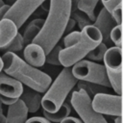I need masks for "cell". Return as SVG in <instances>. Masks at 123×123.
Returning <instances> with one entry per match:
<instances>
[{
    "label": "cell",
    "instance_id": "cell-33",
    "mask_svg": "<svg viewBox=\"0 0 123 123\" xmlns=\"http://www.w3.org/2000/svg\"><path fill=\"white\" fill-rule=\"evenodd\" d=\"M0 123H6V116L3 113V109H2L1 103H0Z\"/></svg>",
    "mask_w": 123,
    "mask_h": 123
},
{
    "label": "cell",
    "instance_id": "cell-35",
    "mask_svg": "<svg viewBox=\"0 0 123 123\" xmlns=\"http://www.w3.org/2000/svg\"><path fill=\"white\" fill-rule=\"evenodd\" d=\"M3 70V61H2V58L0 57V72Z\"/></svg>",
    "mask_w": 123,
    "mask_h": 123
},
{
    "label": "cell",
    "instance_id": "cell-32",
    "mask_svg": "<svg viewBox=\"0 0 123 123\" xmlns=\"http://www.w3.org/2000/svg\"><path fill=\"white\" fill-rule=\"evenodd\" d=\"M9 8H10V5H8V4H4V5L0 8V20L5 17V14H6L7 11L9 10Z\"/></svg>",
    "mask_w": 123,
    "mask_h": 123
},
{
    "label": "cell",
    "instance_id": "cell-25",
    "mask_svg": "<svg viewBox=\"0 0 123 123\" xmlns=\"http://www.w3.org/2000/svg\"><path fill=\"white\" fill-rule=\"evenodd\" d=\"M80 35H81V33L79 31H73V32L66 34L63 38L64 47H69V46L73 45L74 43H76L78 41V39L80 38Z\"/></svg>",
    "mask_w": 123,
    "mask_h": 123
},
{
    "label": "cell",
    "instance_id": "cell-3",
    "mask_svg": "<svg viewBox=\"0 0 123 123\" xmlns=\"http://www.w3.org/2000/svg\"><path fill=\"white\" fill-rule=\"evenodd\" d=\"M80 33V38L76 43L60 51L59 60L63 67H71L83 60L89 51L102 41V35L93 24L84 27Z\"/></svg>",
    "mask_w": 123,
    "mask_h": 123
},
{
    "label": "cell",
    "instance_id": "cell-26",
    "mask_svg": "<svg viewBox=\"0 0 123 123\" xmlns=\"http://www.w3.org/2000/svg\"><path fill=\"white\" fill-rule=\"evenodd\" d=\"M102 4L104 6V8L110 12L111 13L112 11L117 8L118 6L122 5V0H101Z\"/></svg>",
    "mask_w": 123,
    "mask_h": 123
},
{
    "label": "cell",
    "instance_id": "cell-30",
    "mask_svg": "<svg viewBox=\"0 0 123 123\" xmlns=\"http://www.w3.org/2000/svg\"><path fill=\"white\" fill-rule=\"evenodd\" d=\"M17 99L16 98H11V97H7V96H3L0 95V103L2 105H6V106H10L12 104H13Z\"/></svg>",
    "mask_w": 123,
    "mask_h": 123
},
{
    "label": "cell",
    "instance_id": "cell-7",
    "mask_svg": "<svg viewBox=\"0 0 123 123\" xmlns=\"http://www.w3.org/2000/svg\"><path fill=\"white\" fill-rule=\"evenodd\" d=\"M70 103L83 123H108L102 113L92 109L91 98L83 89L75 90L72 93Z\"/></svg>",
    "mask_w": 123,
    "mask_h": 123
},
{
    "label": "cell",
    "instance_id": "cell-21",
    "mask_svg": "<svg viewBox=\"0 0 123 123\" xmlns=\"http://www.w3.org/2000/svg\"><path fill=\"white\" fill-rule=\"evenodd\" d=\"M107 49H108V47H107L106 43H104V42L101 41L91 51H89L86 54V57L89 61H92V62H101L104 59V56H105V53H106Z\"/></svg>",
    "mask_w": 123,
    "mask_h": 123
},
{
    "label": "cell",
    "instance_id": "cell-11",
    "mask_svg": "<svg viewBox=\"0 0 123 123\" xmlns=\"http://www.w3.org/2000/svg\"><path fill=\"white\" fill-rule=\"evenodd\" d=\"M102 35V42L106 43L110 41V33L111 29L116 25V22L112 18L111 14L105 9L102 8L92 23Z\"/></svg>",
    "mask_w": 123,
    "mask_h": 123
},
{
    "label": "cell",
    "instance_id": "cell-27",
    "mask_svg": "<svg viewBox=\"0 0 123 123\" xmlns=\"http://www.w3.org/2000/svg\"><path fill=\"white\" fill-rule=\"evenodd\" d=\"M111 14L116 22V24H122V5L115 8Z\"/></svg>",
    "mask_w": 123,
    "mask_h": 123
},
{
    "label": "cell",
    "instance_id": "cell-8",
    "mask_svg": "<svg viewBox=\"0 0 123 123\" xmlns=\"http://www.w3.org/2000/svg\"><path fill=\"white\" fill-rule=\"evenodd\" d=\"M43 2L45 0H15L10 6L4 18L11 19L19 29Z\"/></svg>",
    "mask_w": 123,
    "mask_h": 123
},
{
    "label": "cell",
    "instance_id": "cell-10",
    "mask_svg": "<svg viewBox=\"0 0 123 123\" xmlns=\"http://www.w3.org/2000/svg\"><path fill=\"white\" fill-rule=\"evenodd\" d=\"M22 90L23 85L19 81L6 74L3 70L0 72V95L18 99Z\"/></svg>",
    "mask_w": 123,
    "mask_h": 123
},
{
    "label": "cell",
    "instance_id": "cell-16",
    "mask_svg": "<svg viewBox=\"0 0 123 123\" xmlns=\"http://www.w3.org/2000/svg\"><path fill=\"white\" fill-rule=\"evenodd\" d=\"M44 20L45 19H43V18H36V19L32 20L27 25V27L25 28L24 33L22 35L25 44H29L34 40V38L37 37V35L40 32V30L44 24Z\"/></svg>",
    "mask_w": 123,
    "mask_h": 123
},
{
    "label": "cell",
    "instance_id": "cell-2",
    "mask_svg": "<svg viewBox=\"0 0 123 123\" xmlns=\"http://www.w3.org/2000/svg\"><path fill=\"white\" fill-rule=\"evenodd\" d=\"M3 71L19 81L22 85L44 93L50 86L52 79L43 71L27 63L12 52H6L2 57Z\"/></svg>",
    "mask_w": 123,
    "mask_h": 123
},
{
    "label": "cell",
    "instance_id": "cell-18",
    "mask_svg": "<svg viewBox=\"0 0 123 123\" xmlns=\"http://www.w3.org/2000/svg\"><path fill=\"white\" fill-rule=\"evenodd\" d=\"M76 85L78 86V89H83L84 91H86L90 98H92L97 93H103L109 90V87H106L98 84L86 82V81H78Z\"/></svg>",
    "mask_w": 123,
    "mask_h": 123
},
{
    "label": "cell",
    "instance_id": "cell-28",
    "mask_svg": "<svg viewBox=\"0 0 123 123\" xmlns=\"http://www.w3.org/2000/svg\"><path fill=\"white\" fill-rule=\"evenodd\" d=\"M25 123H52L47 120L44 116H33L31 118H27Z\"/></svg>",
    "mask_w": 123,
    "mask_h": 123
},
{
    "label": "cell",
    "instance_id": "cell-31",
    "mask_svg": "<svg viewBox=\"0 0 123 123\" xmlns=\"http://www.w3.org/2000/svg\"><path fill=\"white\" fill-rule=\"evenodd\" d=\"M59 123H83V121L80 119V118H77V117H74V116H67L65 117L64 119H62L61 122Z\"/></svg>",
    "mask_w": 123,
    "mask_h": 123
},
{
    "label": "cell",
    "instance_id": "cell-23",
    "mask_svg": "<svg viewBox=\"0 0 123 123\" xmlns=\"http://www.w3.org/2000/svg\"><path fill=\"white\" fill-rule=\"evenodd\" d=\"M62 46L59 44H56L46 55H45V62L52 64V65H61L60 60H59V54L62 50Z\"/></svg>",
    "mask_w": 123,
    "mask_h": 123
},
{
    "label": "cell",
    "instance_id": "cell-19",
    "mask_svg": "<svg viewBox=\"0 0 123 123\" xmlns=\"http://www.w3.org/2000/svg\"><path fill=\"white\" fill-rule=\"evenodd\" d=\"M99 0H78V9L83 12H85L92 21V23L96 18L94 14V10Z\"/></svg>",
    "mask_w": 123,
    "mask_h": 123
},
{
    "label": "cell",
    "instance_id": "cell-4",
    "mask_svg": "<svg viewBox=\"0 0 123 123\" xmlns=\"http://www.w3.org/2000/svg\"><path fill=\"white\" fill-rule=\"evenodd\" d=\"M77 82L78 80L71 72V67H63L54 82H51L44 95H42L41 107L43 111L48 112L57 111Z\"/></svg>",
    "mask_w": 123,
    "mask_h": 123
},
{
    "label": "cell",
    "instance_id": "cell-24",
    "mask_svg": "<svg viewBox=\"0 0 123 123\" xmlns=\"http://www.w3.org/2000/svg\"><path fill=\"white\" fill-rule=\"evenodd\" d=\"M110 40L115 46L122 47V24H116L110 33Z\"/></svg>",
    "mask_w": 123,
    "mask_h": 123
},
{
    "label": "cell",
    "instance_id": "cell-22",
    "mask_svg": "<svg viewBox=\"0 0 123 123\" xmlns=\"http://www.w3.org/2000/svg\"><path fill=\"white\" fill-rule=\"evenodd\" d=\"M70 17L75 20V22L78 24V26H79V28H80L81 30H82L84 27L92 24V21L89 19V17H88L85 12H83L82 11H80L79 9H76L75 11L71 12Z\"/></svg>",
    "mask_w": 123,
    "mask_h": 123
},
{
    "label": "cell",
    "instance_id": "cell-12",
    "mask_svg": "<svg viewBox=\"0 0 123 123\" xmlns=\"http://www.w3.org/2000/svg\"><path fill=\"white\" fill-rule=\"evenodd\" d=\"M45 52L43 48L37 44L31 42L27 44L23 51L24 61L34 67H41L45 63Z\"/></svg>",
    "mask_w": 123,
    "mask_h": 123
},
{
    "label": "cell",
    "instance_id": "cell-20",
    "mask_svg": "<svg viewBox=\"0 0 123 123\" xmlns=\"http://www.w3.org/2000/svg\"><path fill=\"white\" fill-rule=\"evenodd\" d=\"M25 45V42H24V39H23V37L20 33H17L16 36L12 39L11 42H9L6 46H4L3 48H1L2 50L6 51V52H12V53H16V52H19L23 49Z\"/></svg>",
    "mask_w": 123,
    "mask_h": 123
},
{
    "label": "cell",
    "instance_id": "cell-9",
    "mask_svg": "<svg viewBox=\"0 0 123 123\" xmlns=\"http://www.w3.org/2000/svg\"><path fill=\"white\" fill-rule=\"evenodd\" d=\"M92 109L102 114L121 116L122 115V97L118 94L107 92L97 93L91 98Z\"/></svg>",
    "mask_w": 123,
    "mask_h": 123
},
{
    "label": "cell",
    "instance_id": "cell-34",
    "mask_svg": "<svg viewBox=\"0 0 123 123\" xmlns=\"http://www.w3.org/2000/svg\"><path fill=\"white\" fill-rule=\"evenodd\" d=\"M115 120H114V123H122V115L121 116H115Z\"/></svg>",
    "mask_w": 123,
    "mask_h": 123
},
{
    "label": "cell",
    "instance_id": "cell-1",
    "mask_svg": "<svg viewBox=\"0 0 123 123\" xmlns=\"http://www.w3.org/2000/svg\"><path fill=\"white\" fill-rule=\"evenodd\" d=\"M71 14V0H50L48 15L40 32L32 42L39 44L47 54L63 36Z\"/></svg>",
    "mask_w": 123,
    "mask_h": 123
},
{
    "label": "cell",
    "instance_id": "cell-13",
    "mask_svg": "<svg viewBox=\"0 0 123 123\" xmlns=\"http://www.w3.org/2000/svg\"><path fill=\"white\" fill-rule=\"evenodd\" d=\"M28 118V110L21 99L8 106L6 123H25Z\"/></svg>",
    "mask_w": 123,
    "mask_h": 123
},
{
    "label": "cell",
    "instance_id": "cell-5",
    "mask_svg": "<svg viewBox=\"0 0 123 123\" xmlns=\"http://www.w3.org/2000/svg\"><path fill=\"white\" fill-rule=\"evenodd\" d=\"M71 72L78 81H86L111 87L104 64L83 59L71 66Z\"/></svg>",
    "mask_w": 123,
    "mask_h": 123
},
{
    "label": "cell",
    "instance_id": "cell-15",
    "mask_svg": "<svg viewBox=\"0 0 123 123\" xmlns=\"http://www.w3.org/2000/svg\"><path fill=\"white\" fill-rule=\"evenodd\" d=\"M18 33L16 25L8 18L0 20V49L6 46Z\"/></svg>",
    "mask_w": 123,
    "mask_h": 123
},
{
    "label": "cell",
    "instance_id": "cell-17",
    "mask_svg": "<svg viewBox=\"0 0 123 123\" xmlns=\"http://www.w3.org/2000/svg\"><path fill=\"white\" fill-rule=\"evenodd\" d=\"M70 112H71V107H70L69 103L64 101L62 103V105L61 106V108L55 112H48L46 111H43V116L50 122L59 123L62 119H64L65 117L70 115Z\"/></svg>",
    "mask_w": 123,
    "mask_h": 123
},
{
    "label": "cell",
    "instance_id": "cell-14",
    "mask_svg": "<svg viewBox=\"0 0 123 123\" xmlns=\"http://www.w3.org/2000/svg\"><path fill=\"white\" fill-rule=\"evenodd\" d=\"M19 99H21L25 104L28 110V112L34 113L37 111L41 107V99H42L41 93L28 86H25V87L23 86V90Z\"/></svg>",
    "mask_w": 123,
    "mask_h": 123
},
{
    "label": "cell",
    "instance_id": "cell-29",
    "mask_svg": "<svg viewBox=\"0 0 123 123\" xmlns=\"http://www.w3.org/2000/svg\"><path fill=\"white\" fill-rule=\"evenodd\" d=\"M75 24H76L75 20H74L73 18L69 17V19H68V21H67V23H66V25H65V28H64V32H63V35H66V34L70 33V32L73 30V28L75 27Z\"/></svg>",
    "mask_w": 123,
    "mask_h": 123
},
{
    "label": "cell",
    "instance_id": "cell-6",
    "mask_svg": "<svg viewBox=\"0 0 123 123\" xmlns=\"http://www.w3.org/2000/svg\"><path fill=\"white\" fill-rule=\"evenodd\" d=\"M104 66L111 87L118 95L122 93V47L112 46L107 49L104 56Z\"/></svg>",
    "mask_w": 123,
    "mask_h": 123
},
{
    "label": "cell",
    "instance_id": "cell-36",
    "mask_svg": "<svg viewBox=\"0 0 123 123\" xmlns=\"http://www.w3.org/2000/svg\"><path fill=\"white\" fill-rule=\"evenodd\" d=\"M4 4H5V3H4V1H3V0H0V8H1Z\"/></svg>",
    "mask_w": 123,
    "mask_h": 123
}]
</instances>
